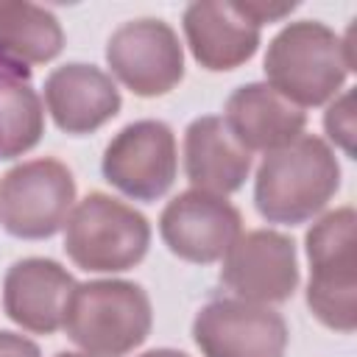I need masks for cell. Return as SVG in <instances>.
<instances>
[{
  "mask_svg": "<svg viewBox=\"0 0 357 357\" xmlns=\"http://www.w3.org/2000/svg\"><path fill=\"white\" fill-rule=\"evenodd\" d=\"M184 173L192 190L226 198L251 173V153L220 114L195 117L184 131Z\"/></svg>",
  "mask_w": 357,
  "mask_h": 357,
  "instance_id": "cell-15",
  "label": "cell"
},
{
  "mask_svg": "<svg viewBox=\"0 0 357 357\" xmlns=\"http://www.w3.org/2000/svg\"><path fill=\"white\" fill-rule=\"evenodd\" d=\"M45 106L64 134L81 137L98 131L120 112V89L100 67L70 61L45 78Z\"/></svg>",
  "mask_w": 357,
  "mask_h": 357,
  "instance_id": "cell-13",
  "label": "cell"
},
{
  "mask_svg": "<svg viewBox=\"0 0 357 357\" xmlns=\"http://www.w3.org/2000/svg\"><path fill=\"white\" fill-rule=\"evenodd\" d=\"M237 8L254 22V25H265V22H276L284 20L290 11H296V3H265V0H237Z\"/></svg>",
  "mask_w": 357,
  "mask_h": 357,
  "instance_id": "cell-20",
  "label": "cell"
},
{
  "mask_svg": "<svg viewBox=\"0 0 357 357\" xmlns=\"http://www.w3.org/2000/svg\"><path fill=\"white\" fill-rule=\"evenodd\" d=\"M75 279L56 259L28 257L14 262L3 279V310L25 332L53 335L64 324Z\"/></svg>",
  "mask_w": 357,
  "mask_h": 357,
  "instance_id": "cell-12",
  "label": "cell"
},
{
  "mask_svg": "<svg viewBox=\"0 0 357 357\" xmlns=\"http://www.w3.org/2000/svg\"><path fill=\"white\" fill-rule=\"evenodd\" d=\"M45 134V106L28 78L0 75V159L28 153Z\"/></svg>",
  "mask_w": 357,
  "mask_h": 357,
  "instance_id": "cell-18",
  "label": "cell"
},
{
  "mask_svg": "<svg viewBox=\"0 0 357 357\" xmlns=\"http://www.w3.org/2000/svg\"><path fill=\"white\" fill-rule=\"evenodd\" d=\"M153 326L148 293L123 279H95L73 287L61 329L89 357H126Z\"/></svg>",
  "mask_w": 357,
  "mask_h": 357,
  "instance_id": "cell-2",
  "label": "cell"
},
{
  "mask_svg": "<svg viewBox=\"0 0 357 357\" xmlns=\"http://www.w3.org/2000/svg\"><path fill=\"white\" fill-rule=\"evenodd\" d=\"M310 259L307 307L335 332L357 326V218L351 206L321 215L304 237Z\"/></svg>",
  "mask_w": 357,
  "mask_h": 357,
  "instance_id": "cell-4",
  "label": "cell"
},
{
  "mask_svg": "<svg viewBox=\"0 0 357 357\" xmlns=\"http://www.w3.org/2000/svg\"><path fill=\"white\" fill-rule=\"evenodd\" d=\"M223 287L251 304H282L298 287L296 243L273 229L243 231L223 254Z\"/></svg>",
  "mask_w": 357,
  "mask_h": 357,
  "instance_id": "cell-10",
  "label": "cell"
},
{
  "mask_svg": "<svg viewBox=\"0 0 357 357\" xmlns=\"http://www.w3.org/2000/svg\"><path fill=\"white\" fill-rule=\"evenodd\" d=\"M176 137L162 120H137L114 134L106 145L103 178L134 201H156L176 181Z\"/></svg>",
  "mask_w": 357,
  "mask_h": 357,
  "instance_id": "cell-9",
  "label": "cell"
},
{
  "mask_svg": "<svg viewBox=\"0 0 357 357\" xmlns=\"http://www.w3.org/2000/svg\"><path fill=\"white\" fill-rule=\"evenodd\" d=\"M139 357H187V354L184 351H176V349H151V351H145Z\"/></svg>",
  "mask_w": 357,
  "mask_h": 357,
  "instance_id": "cell-22",
  "label": "cell"
},
{
  "mask_svg": "<svg viewBox=\"0 0 357 357\" xmlns=\"http://www.w3.org/2000/svg\"><path fill=\"white\" fill-rule=\"evenodd\" d=\"M159 234L170 254L192 265L223 259L231 243L243 234L240 212L220 195L187 190L178 192L159 215Z\"/></svg>",
  "mask_w": 357,
  "mask_h": 357,
  "instance_id": "cell-11",
  "label": "cell"
},
{
  "mask_svg": "<svg viewBox=\"0 0 357 357\" xmlns=\"http://www.w3.org/2000/svg\"><path fill=\"white\" fill-rule=\"evenodd\" d=\"M0 75H17V73H14V70H8L6 64H0ZM20 78H22V75H20Z\"/></svg>",
  "mask_w": 357,
  "mask_h": 357,
  "instance_id": "cell-24",
  "label": "cell"
},
{
  "mask_svg": "<svg viewBox=\"0 0 357 357\" xmlns=\"http://www.w3.org/2000/svg\"><path fill=\"white\" fill-rule=\"evenodd\" d=\"M340 165L326 139L301 134L265 153L254 178V204L268 223L298 226L312 220L337 192Z\"/></svg>",
  "mask_w": 357,
  "mask_h": 357,
  "instance_id": "cell-1",
  "label": "cell"
},
{
  "mask_svg": "<svg viewBox=\"0 0 357 357\" xmlns=\"http://www.w3.org/2000/svg\"><path fill=\"white\" fill-rule=\"evenodd\" d=\"M181 25L192 59L212 73L237 70L259 47V25H254L237 3L229 0L190 3Z\"/></svg>",
  "mask_w": 357,
  "mask_h": 357,
  "instance_id": "cell-14",
  "label": "cell"
},
{
  "mask_svg": "<svg viewBox=\"0 0 357 357\" xmlns=\"http://www.w3.org/2000/svg\"><path fill=\"white\" fill-rule=\"evenodd\" d=\"M151 223L142 212L106 192H89L64 223L67 257L89 273H120L142 262Z\"/></svg>",
  "mask_w": 357,
  "mask_h": 357,
  "instance_id": "cell-5",
  "label": "cell"
},
{
  "mask_svg": "<svg viewBox=\"0 0 357 357\" xmlns=\"http://www.w3.org/2000/svg\"><path fill=\"white\" fill-rule=\"evenodd\" d=\"M324 128L346 156H354V92L351 89H343L337 98L329 100L324 114Z\"/></svg>",
  "mask_w": 357,
  "mask_h": 357,
  "instance_id": "cell-19",
  "label": "cell"
},
{
  "mask_svg": "<svg viewBox=\"0 0 357 357\" xmlns=\"http://www.w3.org/2000/svg\"><path fill=\"white\" fill-rule=\"evenodd\" d=\"M0 357H42V354H39V346L25 335L0 329Z\"/></svg>",
  "mask_w": 357,
  "mask_h": 357,
  "instance_id": "cell-21",
  "label": "cell"
},
{
  "mask_svg": "<svg viewBox=\"0 0 357 357\" xmlns=\"http://www.w3.org/2000/svg\"><path fill=\"white\" fill-rule=\"evenodd\" d=\"M192 340L204 357H284L290 332L273 307L218 296L195 312Z\"/></svg>",
  "mask_w": 357,
  "mask_h": 357,
  "instance_id": "cell-7",
  "label": "cell"
},
{
  "mask_svg": "<svg viewBox=\"0 0 357 357\" xmlns=\"http://www.w3.org/2000/svg\"><path fill=\"white\" fill-rule=\"evenodd\" d=\"M56 357H89V354H84V351H61Z\"/></svg>",
  "mask_w": 357,
  "mask_h": 357,
  "instance_id": "cell-23",
  "label": "cell"
},
{
  "mask_svg": "<svg viewBox=\"0 0 357 357\" xmlns=\"http://www.w3.org/2000/svg\"><path fill=\"white\" fill-rule=\"evenodd\" d=\"M75 206V178L59 159H28L0 178V226L20 240H47Z\"/></svg>",
  "mask_w": 357,
  "mask_h": 357,
  "instance_id": "cell-6",
  "label": "cell"
},
{
  "mask_svg": "<svg viewBox=\"0 0 357 357\" xmlns=\"http://www.w3.org/2000/svg\"><path fill=\"white\" fill-rule=\"evenodd\" d=\"M349 73L340 36L318 20L284 25L265 53L268 86L298 109L324 106L337 98Z\"/></svg>",
  "mask_w": 357,
  "mask_h": 357,
  "instance_id": "cell-3",
  "label": "cell"
},
{
  "mask_svg": "<svg viewBox=\"0 0 357 357\" xmlns=\"http://www.w3.org/2000/svg\"><path fill=\"white\" fill-rule=\"evenodd\" d=\"M61 47L64 31L53 11L25 0H0V64L28 78L33 64L56 59Z\"/></svg>",
  "mask_w": 357,
  "mask_h": 357,
  "instance_id": "cell-17",
  "label": "cell"
},
{
  "mask_svg": "<svg viewBox=\"0 0 357 357\" xmlns=\"http://www.w3.org/2000/svg\"><path fill=\"white\" fill-rule=\"evenodd\" d=\"M220 117L248 153H271L276 148H284L287 142L301 137L307 126L304 109L259 81L237 86L229 95Z\"/></svg>",
  "mask_w": 357,
  "mask_h": 357,
  "instance_id": "cell-16",
  "label": "cell"
},
{
  "mask_svg": "<svg viewBox=\"0 0 357 357\" xmlns=\"http://www.w3.org/2000/svg\"><path fill=\"white\" fill-rule=\"evenodd\" d=\"M112 75L137 98L167 95L184 75V50L165 20L142 17L123 22L106 42Z\"/></svg>",
  "mask_w": 357,
  "mask_h": 357,
  "instance_id": "cell-8",
  "label": "cell"
}]
</instances>
